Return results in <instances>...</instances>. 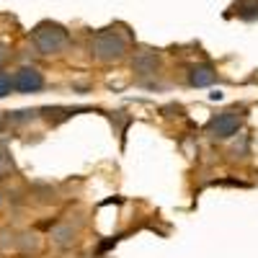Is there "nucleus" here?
Returning a JSON list of instances; mask_svg holds the SVG:
<instances>
[{
	"label": "nucleus",
	"instance_id": "12",
	"mask_svg": "<svg viewBox=\"0 0 258 258\" xmlns=\"http://www.w3.org/2000/svg\"><path fill=\"white\" fill-rule=\"evenodd\" d=\"M16 240H18V232L11 230V227H3L0 230V250H16Z\"/></svg>",
	"mask_w": 258,
	"mask_h": 258
},
{
	"label": "nucleus",
	"instance_id": "15",
	"mask_svg": "<svg viewBox=\"0 0 258 258\" xmlns=\"http://www.w3.org/2000/svg\"><path fill=\"white\" fill-rule=\"evenodd\" d=\"M111 121H116V129H119V135H124V126L129 124V121H132V119H129L124 111H116V114H111Z\"/></svg>",
	"mask_w": 258,
	"mask_h": 258
},
{
	"label": "nucleus",
	"instance_id": "10",
	"mask_svg": "<svg viewBox=\"0 0 258 258\" xmlns=\"http://www.w3.org/2000/svg\"><path fill=\"white\" fill-rule=\"evenodd\" d=\"M78 109H39V116H44V119H49L52 124H59V121H64V119H70L73 114H75Z\"/></svg>",
	"mask_w": 258,
	"mask_h": 258
},
{
	"label": "nucleus",
	"instance_id": "16",
	"mask_svg": "<svg viewBox=\"0 0 258 258\" xmlns=\"http://www.w3.org/2000/svg\"><path fill=\"white\" fill-rule=\"evenodd\" d=\"M8 62V47L0 44V70H3V64Z\"/></svg>",
	"mask_w": 258,
	"mask_h": 258
},
{
	"label": "nucleus",
	"instance_id": "2",
	"mask_svg": "<svg viewBox=\"0 0 258 258\" xmlns=\"http://www.w3.org/2000/svg\"><path fill=\"white\" fill-rule=\"evenodd\" d=\"M129 39L114 29H103L91 36V54L98 62H119L126 54Z\"/></svg>",
	"mask_w": 258,
	"mask_h": 258
},
{
	"label": "nucleus",
	"instance_id": "6",
	"mask_svg": "<svg viewBox=\"0 0 258 258\" xmlns=\"http://www.w3.org/2000/svg\"><path fill=\"white\" fill-rule=\"evenodd\" d=\"M132 70H135L137 75H158V70H160V57H158L155 52H150V49L137 52L135 59H132Z\"/></svg>",
	"mask_w": 258,
	"mask_h": 258
},
{
	"label": "nucleus",
	"instance_id": "9",
	"mask_svg": "<svg viewBox=\"0 0 258 258\" xmlns=\"http://www.w3.org/2000/svg\"><path fill=\"white\" fill-rule=\"evenodd\" d=\"M235 16L243 21H255L258 18V0H240L235 6Z\"/></svg>",
	"mask_w": 258,
	"mask_h": 258
},
{
	"label": "nucleus",
	"instance_id": "11",
	"mask_svg": "<svg viewBox=\"0 0 258 258\" xmlns=\"http://www.w3.org/2000/svg\"><path fill=\"white\" fill-rule=\"evenodd\" d=\"M13 170H16V165H13V158L8 155V150H6L3 145H0V181H3V178H8V176L13 173Z\"/></svg>",
	"mask_w": 258,
	"mask_h": 258
},
{
	"label": "nucleus",
	"instance_id": "13",
	"mask_svg": "<svg viewBox=\"0 0 258 258\" xmlns=\"http://www.w3.org/2000/svg\"><path fill=\"white\" fill-rule=\"evenodd\" d=\"M34 119H39V111H31V109L13 111V114L8 116V121H11V124H26V121H34Z\"/></svg>",
	"mask_w": 258,
	"mask_h": 258
},
{
	"label": "nucleus",
	"instance_id": "8",
	"mask_svg": "<svg viewBox=\"0 0 258 258\" xmlns=\"http://www.w3.org/2000/svg\"><path fill=\"white\" fill-rule=\"evenodd\" d=\"M16 250L18 253H36L39 250V235L34 230H24V232H18V240H16Z\"/></svg>",
	"mask_w": 258,
	"mask_h": 258
},
{
	"label": "nucleus",
	"instance_id": "1",
	"mask_svg": "<svg viewBox=\"0 0 258 258\" xmlns=\"http://www.w3.org/2000/svg\"><path fill=\"white\" fill-rule=\"evenodd\" d=\"M31 41L39 54L44 57H52V54H62L70 44V34L64 26L54 24V21H44V24H39L34 31H31Z\"/></svg>",
	"mask_w": 258,
	"mask_h": 258
},
{
	"label": "nucleus",
	"instance_id": "7",
	"mask_svg": "<svg viewBox=\"0 0 258 258\" xmlns=\"http://www.w3.org/2000/svg\"><path fill=\"white\" fill-rule=\"evenodd\" d=\"M188 83L197 85V88L212 85V83H217V70H214L212 64H194L188 70Z\"/></svg>",
	"mask_w": 258,
	"mask_h": 258
},
{
	"label": "nucleus",
	"instance_id": "5",
	"mask_svg": "<svg viewBox=\"0 0 258 258\" xmlns=\"http://www.w3.org/2000/svg\"><path fill=\"white\" fill-rule=\"evenodd\" d=\"M49 240H52V245L68 250L78 243V227H73V222H57L49 230Z\"/></svg>",
	"mask_w": 258,
	"mask_h": 258
},
{
	"label": "nucleus",
	"instance_id": "3",
	"mask_svg": "<svg viewBox=\"0 0 258 258\" xmlns=\"http://www.w3.org/2000/svg\"><path fill=\"white\" fill-rule=\"evenodd\" d=\"M243 116L238 109H225L220 114H214L207 124V132L217 140H230L232 135H238V129L243 126Z\"/></svg>",
	"mask_w": 258,
	"mask_h": 258
},
{
	"label": "nucleus",
	"instance_id": "4",
	"mask_svg": "<svg viewBox=\"0 0 258 258\" xmlns=\"http://www.w3.org/2000/svg\"><path fill=\"white\" fill-rule=\"evenodd\" d=\"M11 83H13V91L18 93H39L44 88V75L36 68H21L11 75Z\"/></svg>",
	"mask_w": 258,
	"mask_h": 258
},
{
	"label": "nucleus",
	"instance_id": "17",
	"mask_svg": "<svg viewBox=\"0 0 258 258\" xmlns=\"http://www.w3.org/2000/svg\"><path fill=\"white\" fill-rule=\"evenodd\" d=\"M3 124H6V116H3V111H0V129H3Z\"/></svg>",
	"mask_w": 258,
	"mask_h": 258
},
{
	"label": "nucleus",
	"instance_id": "14",
	"mask_svg": "<svg viewBox=\"0 0 258 258\" xmlns=\"http://www.w3.org/2000/svg\"><path fill=\"white\" fill-rule=\"evenodd\" d=\"M13 91V83H11V75L0 70V98H6L8 93Z\"/></svg>",
	"mask_w": 258,
	"mask_h": 258
}]
</instances>
